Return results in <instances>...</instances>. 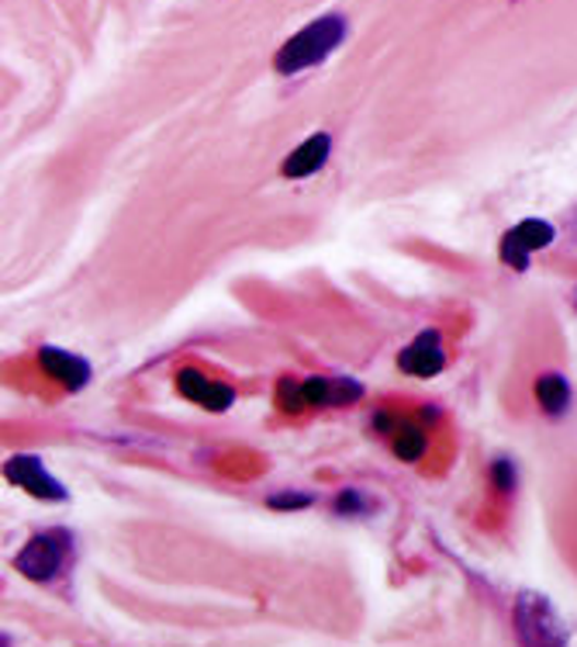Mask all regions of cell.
<instances>
[{
  "label": "cell",
  "instance_id": "cell-1",
  "mask_svg": "<svg viewBox=\"0 0 577 647\" xmlns=\"http://www.w3.org/2000/svg\"><path fill=\"white\" fill-rule=\"evenodd\" d=\"M346 38V18L343 14H325V18H315L312 25H304L298 35H291L284 42V46L277 49L274 56V67L277 73L291 77V73H301L308 67H319L322 59H328L332 53H336L343 46Z\"/></svg>",
  "mask_w": 577,
  "mask_h": 647
},
{
  "label": "cell",
  "instance_id": "cell-2",
  "mask_svg": "<svg viewBox=\"0 0 577 647\" xmlns=\"http://www.w3.org/2000/svg\"><path fill=\"white\" fill-rule=\"evenodd\" d=\"M516 634L522 647H567V627L540 592H522L516 599Z\"/></svg>",
  "mask_w": 577,
  "mask_h": 647
},
{
  "label": "cell",
  "instance_id": "cell-3",
  "mask_svg": "<svg viewBox=\"0 0 577 647\" xmlns=\"http://www.w3.org/2000/svg\"><path fill=\"white\" fill-rule=\"evenodd\" d=\"M70 547H73V536L66 530L35 533L32 541L18 551L14 568L32 581H53L62 571L66 557H70Z\"/></svg>",
  "mask_w": 577,
  "mask_h": 647
},
{
  "label": "cell",
  "instance_id": "cell-4",
  "mask_svg": "<svg viewBox=\"0 0 577 647\" xmlns=\"http://www.w3.org/2000/svg\"><path fill=\"white\" fill-rule=\"evenodd\" d=\"M553 240H557V229H553L550 222L526 219V222H519L516 229H508L501 235V246H498L501 264H508L512 270L522 274V270H529V256L536 253V250H546Z\"/></svg>",
  "mask_w": 577,
  "mask_h": 647
},
{
  "label": "cell",
  "instance_id": "cell-5",
  "mask_svg": "<svg viewBox=\"0 0 577 647\" xmlns=\"http://www.w3.org/2000/svg\"><path fill=\"white\" fill-rule=\"evenodd\" d=\"M4 478L18 488H25L32 499H46V502H62L66 499V488L53 478L38 458L32 454H14L4 461Z\"/></svg>",
  "mask_w": 577,
  "mask_h": 647
},
{
  "label": "cell",
  "instance_id": "cell-6",
  "mask_svg": "<svg viewBox=\"0 0 577 647\" xmlns=\"http://www.w3.org/2000/svg\"><path fill=\"white\" fill-rule=\"evenodd\" d=\"M304 408H339L363 398V384L353 378H328V374H312L298 381Z\"/></svg>",
  "mask_w": 577,
  "mask_h": 647
},
{
  "label": "cell",
  "instance_id": "cell-7",
  "mask_svg": "<svg viewBox=\"0 0 577 647\" xmlns=\"http://www.w3.org/2000/svg\"><path fill=\"white\" fill-rule=\"evenodd\" d=\"M176 392H181L187 402L208 408V413H226V408L235 402V392L226 381H215L205 371L197 368H181L176 371Z\"/></svg>",
  "mask_w": 577,
  "mask_h": 647
},
{
  "label": "cell",
  "instance_id": "cell-8",
  "mask_svg": "<svg viewBox=\"0 0 577 647\" xmlns=\"http://www.w3.org/2000/svg\"><path fill=\"white\" fill-rule=\"evenodd\" d=\"M397 368L412 378H436L442 368H447V354H442V339L436 330L418 333L408 347L397 354Z\"/></svg>",
  "mask_w": 577,
  "mask_h": 647
},
{
  "label": "cell",
  "instance_id": "cell-9",
  "mask_svg": "<svg viewBox=\"0 0 577 647\" xmlns=\"http://www.w3.org/2000/svg\"><path fill=\"white\" fill-rule=\"evenodd\" d=\"M38 363L59 388H66V392H80V388H86V381H91V363H86L83 357H77V354H70V350L42 347Z\"/></svg>",
  "mask_w": 577,
  "mask_h": 647
},
{
  "label": "cell",
  "instance_id": "cell-10",
  "mask_svg": "<svg viewBox=\"0 0 577 647\" xmlns=\"http://www.w3.org/2000/svg\"><path fill=\"white\" fill-rule=\"evenodd\" d=\"M328 149H332L328 132L308 136V139L295 149V153L280 163V174H284V177H291V181H304V177L319 174V170L325 166V160H328Z\"/></svg>",
  "mask_w": 577,
  "mask_h": 647
},
{
  "label": "cell",
  "instance_id": "cell-11",
  "mask_svg": "<svg viewBox=\"0 0 577 647\" xmlns=\"http://www.w3.org/2000/svg\"><path fill=\"white\" fill-rule=\"evenodd\" d=\"M377 426L388 429L394 458H402V461H408V464L422 461V454H426L429 440H426V434H422L418 426H412V423H402V419H391V416H384V413L377 416Z\"/></svg>",
  "mask_w": 577,
  "mask_h": 647
},
{
  "label": "cell",
  "instance_id": "cell-12",
  "mask_svg": "<svg viewBox=\"0 0 577 647\" xmlns=\"http://www.w3.org/2000/svg\"><path fill=\"white\" fill-rule=\"evenodd\" d=\"M536 402H540V408L546 416H564L567 408H570V384H567V378H561V374H540L536 378Z\"/></svg>",
  "mask_w": 577,
  "mask_h": 647
},
{
  "label": "cell",
  "instance_id": "cell-13",
  "mask_svg": "<svg viewBox=\"0 0 577 647\" xmlns=\"http://www.w3.org/2000/svg\"><path fill=\"white\" fill-rule=\"evenodd\" d=\"M277 408H280V413H287V416H301V413H304V402H301V388H298V381L284 378V381L277 384Z\"/></svg>",
  "mask_w": 577,
  "mask_h": 647
},
{
  "label": "cell",
  "instance_id": "cell-14",
  "mask_svg": "<svg viewBox=\"0 0 577 647\" xmlns=\"http://www.w3.org/2000/svg\"><path fill=\"white\" fill-rule=\"evenodd\" d=\"M336 512L339 516H363V512H370V499L363 492H357V488H346V492H339L336 495Z\"/></svg>",
  "mask_w": 577,
  "mask_h": 647
},
{
  "label": "cell",
  "instance_id": "cell-15",
  "mask_svg": "<svg viewBox=\"0 0 577 647\" xmlns=\"http://www.w3.org/2000/svg\"><path fill=\"white\" fill-rule=\"evenodd\" d=\"M492 482L501 495H512L516 492V482H519V474H516V464L508 461V458H498L492 461Z\"/></svg>",
  "mask_w": 577,
  "mask_h": 647
},
{
  "label": "cell",
  "instance_id": "cell-16",
  "mask_svg": "<svg viewBox=\"0 0 577 647\" xmlns=\"http://www.w3.org/2000/svg\"><path fill=\"white\" fill-rule=\"evenodd\" d=\"M266 506L270 509H308L312 506V495H304V492H277V495H270V499H266Z\"/></svg>",
  "mask_w": 577,
  "mask_h": 647
},
{
  "label": "cell",
  "instance_id": "cell-17",
  "mask_svg": "<svg viewBox=\"0 0 577 647\" xmlns=\"http://www.w3.org/2000/svg\"><path fill=\"white\" fill-rule=\"evenodd\" d=\"M574 309H577V288H574Z\"/></svg>",
  "mask_w": 577,
  "mask_h": 647
}]
</instances>
